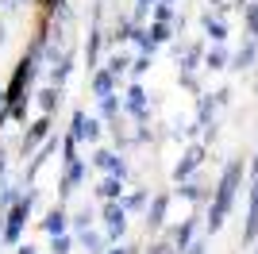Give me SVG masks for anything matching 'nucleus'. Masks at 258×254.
Segmentation results:
<instances>
[{"label":"nucleus","mask_w":258,"mask_h":254,"mask_svg":"<svg viewBox=\"0 0 258 254\" xmlns=\"http://www.w3.org/2000/svg\"><path fill=\"white\" fill-rule=\"evenodd\" d=\"M235 181H239V166H231L227 169V177H224V185H220V197H216V212H212V227L220 220H224V212L231 208V193H235Z\"/></svg>","instance_id":"f257e3e1"},{"label":"nucleus","mask_w":258,"mask_h":254,"mask_svg":"<svg viewBox=\"0 0 258 254\" xmlns=\"http://www.w3.org/2000/svg\"><path fill=\"white\" fill-rule=\"evenodd\" d=\"M108 227H112V239L123 231V212H119V208H108Z\"/></svg>","instance_id":"f03ea898"}]
</instances>
